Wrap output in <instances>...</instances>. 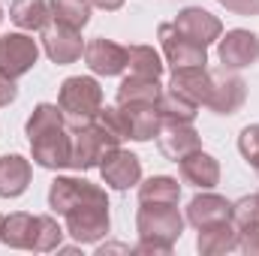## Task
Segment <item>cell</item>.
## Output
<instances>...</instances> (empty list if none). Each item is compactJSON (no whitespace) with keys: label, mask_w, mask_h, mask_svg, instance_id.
Masks as SVG:
<instances>
[{"label":"cell","mask_w":259,"mask_h":256,"mask_svg":"<svg viewBox=\"0 0 259 256\" xmlns=\"http://www.w3.org/2000/svg\"><path fill=\"white\" fill-rule=\"evenodd\" d=\"M84 64L91 66V72H97V75H121L124 69H127V49L124 46H118V42H112V39H103V36H97V39H91L88 46H84Z\"/></svg>","instance_id":"obj_13"},{"label":"cell","mask_w":259,"mask_h":256,"mask_svg":"<svg viewBox=\"0 0 259 256\" xmlns=\"http://www.w3.org/2000/svg\"><path fill=\"white\" fill-rule=\"evenodd\" d=\"M157 115H160V124H193V118L199 115V106L169 88L157 100Z\"/></svg>","instance_id":"obj_23"},{"label":"cell","mask_w":259,"mask_h":256,"mask_svg":"<svg viewBox=\"0 0 259 256\" xmlns=\"http://www.w3.org/2000/svg\"><path fill=\"white\" fill-rule=\"evenodd\" d=\"M55 24H64L72 30H81L91 21V0H49Z\"/></svg>","instance_id":"obj_27"},{"label":"cell","mask_w":259,"mask_h":256,"mask_svg":"<svg viewBox=\"0 0 259 256\" xmlns=\"http://www.w3.org/2000/svg\"><path fill=\"white\" fill-rule=\"evenodd\" d=\"M91 202H109V199H106L103 187H97L84 178H55L49 187V208L61 217L66 211H72L78 205H91Z\"/></svg>","instance_id":"obj_5"},{"label":"cell","mask_w":259,"mask_h":256,"mask_svg":"<svg viewBox=\"0 0 259 256\" xmlns=\"http://www.w3.org/2000/svg\"><path fill=\"white\" fill-rule=\"evenodd\" d=\"M69 142H72L69 166H72V169H78V172L100 166V163H103V157H106L109 151L121 148V139L106 127V124H100V121H91V124H84V127L72 130Z\"/></svg>","instance_id":"obj_3"},{"label":"cell","mask_w":259,"mask_h":256,"mask_svg":"<svg viewBox=\"0 0 259 256\" xmlns=\"http://www.w3.org/2000/svg\"><path fill=\"white\" fill-rule=\"evenodd\" d=\"M139 244L133 253H172V244L184 232V217L175 205H142L136 214Z\"/></svg>","instance_id":"obj_1"},{"label":"cell","mask_w":259,"mask_h":256,"mask_svg":"<svg viewBox=\"0 0 259 256\" xmlns=\"http://www.w3.org/2000/svg\"><path fill=\"white\" fill-rule=\"evenodd\" d=\"M163 88H160V78H142V75H127L118 88V103H148V106H157Z\"/></svg>","instance_id":"obj_26"},{"label":"cell","mask_w":259,"mask_h":256,"mask_svg":"<svg viewBox=\"0 0 259 256\" xmlns=\"http://www.w3.org/2000/svg\"><path fill=\"white\" fill-rule=\"evenodd\" d=\"M42 52L58 66L75 64L84 55L81 33L72 30V27H64V24H46L42 27Z\"/></svg>","instance_id":"obj_10"},{"label":"cell","mask_w":259,"mask_h":256,"mask_svg":"<svg viewBox=\"0 0 259 256\" xmlns=\"http://www.w3.org/2000/svg\"><path fill=\"white\" fill-rule=\"evenodd\" d=\"M100 175H103V181H106L112 190H130L133 184L142 181V163H139L136 154L115 148V151H109V154L103 157Z\"/></svg>","instance_id":"obj_11"},{"label":"cell","mask_w":259,"mask_h":256,"mask_svg":"<svg viewBox=\"0 0 259 256\" xmlns=\"http://www.w3.org/2000/svg\"><path fill=\"white\" fill-rule=\"evenodd\" d=\"M64 127H55L42 136H36V139H30V151H33L36 166H42V169H66L69 166L72 142H69V133Z\"/></svg>","instance_id":"obj_9"},{"label":"cell","mask_w":259,"mask_h":256,"mask_svg":"<svg viewBox=\"0 0 259 256\" xmlns=\"http://www.w3.org/2000/svg\"><path fill=\"white\" fill-rule=\"evenodd\" d=\"M160 42H163L166 61L175 66V69L208 64V46H199L187 33H181L175 24H160Z\"/></svg>","instance_id":"obj_7"},{"label":"cell","mask_w":259,"mask_h":256,"mask_svg":"<svg viewBox=\"0 0 259 256\" xmlns=\"http://www.w3.org/2000/svg\"><path fill=\"white\" fill-rule=\"evenodd\" d=\"M58 106H61L66 127L78 130L84 124H91V121H97V115L103 109V88L91 75H69L61 84Z\"/></svg>","instance_id":"obj_2"},{"label":"cell","mask_w":259,"mask_h":256,"mask_svg":"<svg viewBox=\"0 0 259 256\" xmlns=\"http://www.w3.org/2000/svg\"><path fill=\"white\" fill-rule=\"evenodd\" d=\"M121 109V121H124V139L133 142H148L157 136L160 130V115H157V106H148V103H118Z\"/></svg>","instance_id":"obj_16"},{"label":"cell","mask_w":259,"mask_h":256,"mask_svg":"<svg viewBox=\"0 0 259 256\" xmlns=\"http://www.w3.org/2000/svg\"><path fill=\"white\" fill-rule=\"evenodd\" d=\"M181 187L169 175H154L139 184V205H178Z\"/></svg>","instance_id":"obj_25"},{"label":"cell","mask_w":259,"mask_h":256,"mask_svg":"<svg viewBox=\"0 0 259 256\" xmlns=\"http://www.w3.org/2000/svg\"><path fill=\"white\" fill-rule=\"evenodd\" d=\"M238 232H241V241H238V247H241L244 253H250V256H259V220H256V223H247V226H241Z\"/></svg>","instance_id":"obj_33"},{"label":"cell","mask_w":259,"mask_h":256,"mask_svg":"<svg viewBox=\"0 0 259 256\" xmlns=\"http://www.w3.org/2000/svg\"><path fill=\"white\" fill-rule=\"evenodd\" d=\"M66 235H72L78 244H94L109 232V202H91L78 205L64 214Z\"/></svg>","instance_id":"obj_4"},{"label":"cell","mask_w":259,"mask_h":256,"mask_svg":"<svg viewBox=\"0 0 259 256\" xmlns=\"http://www.w3.org/2000/svg\"><path fill=\"white\" fill-rule=\"evenodd\" d=\"M55 127H64V115H61V106H52V103H39L36 109H33V115L27 118V124H24V133H27V139H36V136H42V133H49V130Z\"/></svg>","instance_id":"obj_29"},{"label":"cell","mask_w":259,"mask_h":256,"mask_svg":"<svg viewBox=\"0 0 259 256\" xmlns=\"http://www.w3.org/2000/svg\"><path fill=\"white\" fill-rule=\"evenodd\" d=\"M235 15H259V0H220Z\"/></svg>","instance_id":"obj_35"},{"label":"cell","mask_w":259,"mask_h":256,"mask_svg":"<svg viewBox=\"0 0 259 256\" xmlns=\"http://www.w3.org/2000/svg\"><path fill=\"white\" fill-rule=\"evenodd\" d=\"M217 55L226 69H244L259 61V36L250 30H229L226 36H220Z\"/></svg>","instance_id":"obj_12"},{"label":"cell","mask_w":259,"mask_h":256,"mask_svg":"<svg viewBox=\"0 0 259 256\" xmlns=\"http://www.w3.org/2000/svg\"><path fill=\"white\" fill-rule=\"evenodd\" d=\"M178 169H181V181L199 187V190H211L217 181H220V166L211 154H205L202 148L187 154L184 160H178Z\"/></svg>","instance_id":"obj_17"},{"label":"cell","mask_w":259,"mask_h":256,"mask_svg":"<svg viewBox=\"0 0 259 256\" xmlns=\"http://www.w3.org/2000/svg\"><path fill=\"white\" fill-rule=\"evenodd\" d=\"M30 160H24L21 154H6L0 157V196L3 199H15L27 190L30 184Z\"/></svg>","instance_id":"obj_21"},{"label":"cell","mask_w":259,"mask_h":256,"mask_svg":"<svg viewBox=\"0 0 259 256\" xmlns=\"http://www.w3.org/2000/svg\"><path fill=\"white\" fill-rule=\"evenodd\" d=\"M187 220L193 223L196 229L232 220V202H226L217 193H202V196H196L193 202L187 205Z\"/></svg>","instance_id":"obj_18"},{"label":"cell","mask_w":259,"mask_h":256,"mask_svg":"<svg viewBox=\"0 0 259 256\" xmlns=\"http://www.w3.org/2000/svg\"><path fill=\"white\" fill-rule=\"evenodd\" d=\"M181 33H187L190 39H196L199 46H211L223 36V24L217 15H211L208 9H199V6H187L178 12V18L172 21Z\"/></svg>","instance_id":"obj_14"},{"label":"cell","mask_w":259,"mask_h":256,"mask_svg":"<svg viewBox=\"0 0 259 256\" xmlns=\"http://www.w3.org/2000/svg\"><path fill=\"white\" fill-rule=\"evenodd\" d=\"M247 100V81L235 72H211V91L205 106L214 115H235Z\"/></svg>","instance_id":"obj_6"},{"label":"cell","mask_w":259,"mask_h":256,"mask_svg":"<svg viewBox=\"0 0 259 256\" xmlns=\"http://www.w3.org/2000/svg\"><path fill=\"white\" fill-rule=\"evenodd\" d=\"M238 241H241V232L232 220H223V223H214V226H205L199 229V253L205 256H217V253H232L238 250Z\"/></svg>","instance_id":"obj_19"},{"label":"cell","mask_w":259,"mask_h":256,"mask_svg":"<svg viewBox=\"0 0 259 256\" xmlns=\"http://www.w3.org/2000/svg\"><path fill=\"white\" fill-rule=\"evenodd\" d=\"M169 88L178 91L181 97L193 100L196 106H205L208 91H211V69H205V66H184V69H175Z\"/></svg>","instance_id":"obj_22"},{"label":"cell","mask_w":259,"mask_h":256,"mask_svg":"<svg viewBox=\"0 0 259 256\" xmlns=\"http://www.w3.org/2000/svg\"><path fill=\"white\" fill-rule=\"evenodd\" d=\"M0 24H3V9H0Z\"/></svg>","instance_id":"obj_37"},{"label":"cell","mask_w":259,"mask_h":256,"mask_svg":"<svg viewBox=\"0 0 259 256\" xmlns=\"http://www.w3.org/2000/svg\"><path fill=\"white\" fill-rule=\"evenodd\" d=\"M253 169H256V175H259V163H256V166H253Z\"/></svg>","instance_id":"obj_38"},{"label":"cell","mask_w":259,"mask_h":256,"mask_svg":"<svg viewBox=\"0 0 259 256\" xmlns=\"http://www.w3.org/2000/svg\"><path fill=\"white\" fill-rule=\"evenodd\" d=\"M238 151H241V157H244L250 166L259 163V124H250V127L241 130V136H238Z\"/></svg>","instance_id":"obj_32"},{"label":"cell","mask_w":259,"mask_h":256,"mask_svg":"<svg viewBox=\"0 0 259 256\" xmlns=\"http://www.w3.org/2000/svg\"><path fill=\"white\" fill-rule=\"evenodd\" d=\"M39 61V46L33 36L27 33H9L0 36V69L12 78H21L24 72H30L33 64Z\"/></svg>","instance_id":"obj_8"},{"label":"cell","mask_w":259,"mask_h":256,"mask_svg":"<svg viewBox=\"0 0 259 256\" xmlns=\"http://www.w3.org/2000/svg\"><path fill=\"white\" fill-rule=\"evenodd\" d=\"M157 148L166 160H184L187 154H193L202 148V139L193 130V124H160L157 130Z\"/></svg>","instance_id":"obj_15"},{"label":"cell","mask_w":259,"mask_h":256,"mask_svg":"<svg viewBox=\"0 0 259 256\" xmlns=\"http://www.w3.org/2000/svg\"><path fill=\"white\" fill-rule=\"evenodd\" d=\"M0 220H3V214H0Z\"/></svg>","instance_id":"obj_39"},{"label":"cell","mask_w":259,"mask_h":256,"mask_svg":"<svg viewBox=\"0 0 259 256\" xmlns=\"http://www.w3.org/2000/svg\"><path fill=\"white\" fill-rule=\"evenodd\" d=\"M33 235H36V214L15 211L0 220V241L15 250H33Z\"/></svg>","instance_id":"obj_20"},{"label":"cell","mask_w":259,"mask_h":256,"mask_svg":"<svg viewBox=\"0 0 259 256\" xmlns=\"http://www.w3.org/2000/svg\"><path fill=\"white\" fill-rule=\"evenodd\" d=\"M259 220V193L253 196H244V199H238L235 205H232V223L241 229V226H247V223H256Z\"/></svg>","instance_id":"obj_31"},{"label":"cell","mask_w":259,"mask_h":256,"mask_svg":"<svg viewBox=\"0 0 259 256\" xmlns=\"http://www.w3.org/2000/svg\"><path fill=\"white\" fill-rule=\"evenodd\" d=\"M127 69H130V75L160 78L163 75V61L154 52V46H130L127 49Z\"/></svg>","instance_id":"obj_28"},{"label":"cell","mask_w":259,"mask_h":256,"mask_svg":"<svg viewBox=\"0 0 259 256\" xmlns=\"http://www.w3.org/2000/svg\"><path fill=\"white\" fill-rule=\"evenodd\" d=\"M9 18L21 30H42L52 18V9H49L46 0H12Z\"/></svg>","instance_id":"obj_24"},{"label":"cell","mask_w":259,"mask_h":256,"mask_svg":"<svg viewBox=\"0 0 259 256\" xmlns=\"http://www.w3.org/2000/svg\"><path fill=\"white\" fill-rule=\"evenodd\" d=\"M61 238H64V229L58 226V220L46 217V214H36V235H33V250L36 253H49V250H58L61 247Z\"/></svg>","instance_id":"obj_30"},{"label":"cell","mask_w":259,"mask_h":256,"mask_svg":"<svg viewBox=\"0 0 259 256\" xmlns=\"http://www.w3.org/2000/svg\"><path fill=\"white\" fill-rule=\"evenodd\" d=\"M15 97H18L15 78H12V75H6V72L0 69V109H3V106H9V103H15Z\"/></svg>","instance_id":"obj_34"},{"label":"cell","mask_w":259,"mask_h":256,"mask_svg":"<svg viewBox=\"0 0 259 256\" xmlns=\"http://www.w3.org/2000/svg\"><path fill=\"white\" fill-rule=\"evenodd\" d=\"M91 6H100V9H106V12H115V9L124 6V0H91Z\"/></svg>","instance_id":"obj_36"}]
</instances>
